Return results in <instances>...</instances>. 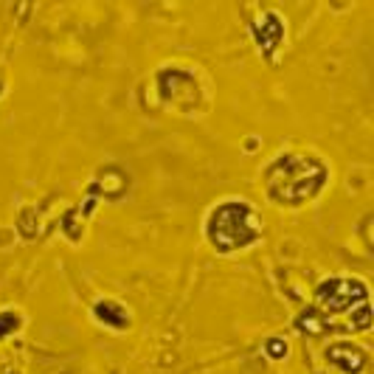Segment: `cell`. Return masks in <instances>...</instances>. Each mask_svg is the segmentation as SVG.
<instances>
[{
  "label": "cell",
  "mask_w": 374,
  "mask_h": 374,
  "mask_svg": "<svg viewBox=\"0 0 374 374\" xmlns=\"http://www.w3.org/2000/svg\"><path fill=\"white\" fill-rule=\"evenodd\" d=\"M329 180V169L321 158L304 152H284L276 155L262 175V186L270 203L298 209L315 200Z\"/></svg>",
  "instance_id": "6da1fadb"
},
{
  "label": "cell",
  "mask_w": 374,
  "mask_h": 374,
  "mask_svg": "<svg viewBox=\"0 0 374 374\" xmlns=\"http://www.w3.org/2000/svg\"><path fill=\"white\" fill-rule=\"evenodd\" d=\"M206 237L220 253H237L262 240V220L245 200H226L211 209L206 220Z\"/></svg>",
  "instance_id": "7a4b0ae2"
},
{
  "label": "cell",
  "mask_w": 374,
  "mask_h": 374,
  "mask_svg": "<svg viewBox=\"0 0 374 374\" xmlns=\"http://www.w3.org/2000/svg\"><path fill=\"white\" fill-rule=\"evenodd\" d=\"M158 90H160L163 102L172 105L175 110H180L183 116H192L197 110L200 82L194 79V74H189L183 68H163V71H158Z\"/></svg>",
  "instance_id": "3957f363"
},
{
  "label": "cell",
  "mask_w": 374,
  "mask_h": 374,
  "mask_svg": "<svg viewBox=\"0 0 374 374\" xmlns=\"http://www.w3.org/2000/svg\"><path fill=\"white\" fill-rule=\"evenodd\" d=\"M366 293H369V287L361 279H329V281H324L318 287L315 296H318V304L324 310L344 312V310L355 307V301L366 304Z\"/></svg>",
  "instance_id": "277c9868"
},
{
  "label": "cell",
  "mask_w": 374,
  "mask_h": 374,
  "mask_svg": "<svg viewBox=\"0 0 374 374\" xmlns=\"http://www.w3.org/2000/svg\"><path fill=\"white\" fill-rule=\"evenodd\" d=\"M327 358L335 366H341L344 372H361L366 366V352L361 346H355V344H338V346L327 349Z\"/></svg>",
  "instance_id": "5b68a950"
},
{
  "label": "cell",
  "mask_w": 374,
  "mask_h": 374,
  "mask_svg": "<svg viewBox=\"0 0 374 374\" xmlns=\"http://www.w3.org/2000/svg\"><path fill=\"white\" fill-rule=\"evenodd\" d=\"M96 318L113 329H127L129 327V312L116 301H99L96 304Z\"/></svg>",
  "instance_id": "8992f818"
},
{
  "label": "cell",
  "mask_w": 374,
  "mask_h": 374,
  "mask_svg": "<svg viewBox=\"0 0 374 374\" xmlns=\"http://www.w3.org/2000/svg\"><path fill=\"white\" fill-rule=\"evenodd\" d=\"M17 327H20V318H17V312H0V338L11 335Z\"/></svg>",
  "instance_id": "52a82bcc"
},
{
  "label": "cell",
  "mask_w": 374,
  "mask_h": 374,
  "mask_svg": "<svg viewBox=\"0 0 374 374\" xmlns=\"http://www.w3.org/2000/svg\"><path fill=\"white\" fill-rule=\"evenodd\" d=\"M267 349H270V355H273V358L287 355V344H279V341H270V344H267Z\"/></svg>",
  "instance_id": "ba28073f"
}]
</instances>
